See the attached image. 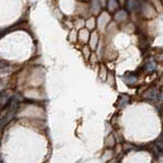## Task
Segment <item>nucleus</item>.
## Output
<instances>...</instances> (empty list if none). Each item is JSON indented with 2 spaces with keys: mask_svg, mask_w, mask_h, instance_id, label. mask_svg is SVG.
I'll return each instance as SVG.
<instances>
[{
  "mask_svg": "<svg viewBox=\"0 0 163 163\" xmlns=\"http://www.w3.org/2000/svg\"><path fill=\"white\" fill-rule=\"evenodd\" d=\"M90 38V34L88 32L87 29H81L80 33H79V39L82 42H87Z\"/></svg>",
  "mask_w": 163,
  "mask_h": 163,
  "instance_id": "20e7f679",
  "label": "nucleus"
},
{
  "mask_svg": "<svg viewBox=\"0 0 163 163\" xmlns=\"http://www.w3.org/2000/svg\"><path fill=\"white\" fill-rule=\"evenodd\" d=\"M99 76H100V77L102 80H106V77L108 76V73H107L106 69H105V66H103V65L101 66V70L99 73Z\"/></svg>",
  "mask_w": 163,
  "mask_h": 163,
  "instance_id": "9d476101",
  "label": "nucleus"
},
{
  "mask_svg": "<svg viewBox=\"0 0 163 163\" xmlns=\"http://www.w3.org/2000/svg\"><path fill=\"white\" fill-rule=\"evenodd\" d=\"M107 7L110 11H115L118 8L117 0H108L107 1Z\"/></svg>",
  "mask_w": 163,
  "mask_h": 163,
  "instance_id": "39448f33",
  "label": "nucleus"
},
{
  "mask_svg": "<svg viewBox=\"0 0 163 163\" xmlns=\"http://www.w3.org/2000/svg\"><path fill=\"white\" fill-rule=\"evenodd\" d=\"M77 39V31L76 30H71L70 31V33H69V40L70 41V42H76Z\"/></svg>",
  "mask_w": 163,
  "mask_h": 163,
  "instance_id": "1a4fd4ad",
  "label": "nucleus"
},
{
  "mask_svg": "<svg viewBox=\"0 0 163 163\" xmlns=\"http://www.w3.org/2000/svg\"><path fill=\"white\" fill-rule=\"evenodd\" d=\"M104 1H105V0H101V2L103 3V4H104Z\"/></svg>",
  "mask_w": 163,
  "mask_h": 163,
  "instance_id": "ddd939ff",
  "label": "nucleus"
},
{
  "mask_svg": "<svg viewBox=\"0 0 163 163\" xmlns=\"http://www.w3.org/2000/svg\"><path fill=\"white\" fill-rule=\"evenodd\" d=\"M139 7L137 0H128L127 1V8L130 10H136Z\"/></svg>",
  "mask_w": 163,
  "mask_h": 163,
  "instance_id": "0eeeda50",
  "label": "nucleus"
},
{
  "mask_svg": "<svg viewBox=\"0 0 163 163\" xmlns=\"http://www.w3.org/2000/svg\"><path fill=\"white\" fill-rule=\"evenodd\" d=\"M95 25H96V20H95L94 18H90L89 19L87 20V23H86L87 28L89 30H93L95 28Z\"/></svg>",
  "mask_w": 163,
  "mask_h": 163,
  "instance_id": "6e6552de",
  "label": "nucleus"
},
{
  "mask_svg": "<svg viewBox=\"0 0 163 163\" xmlns=\"http://www.w3.org/2000/svg\"><path fill=\"white\" fill-rule=\"evenodd\" d=\"M101 10V6H100V3L98 0H93L91 3V11L92 13L94 15H98Z\"/></svg>",
  "mask_w": 163,
  "mask_h": 163,
  "instance_id": "f03ea898",
  "label": "nucleus"
},
{
  "mask_svg": "<svg viewBox=\"0 0 163 163\" xmlns=\"http://www.w3.org/2000/svg\"><path fill=\"white\" fill-rule=\"evenodd\" d=\"M83 53L85 54V56H86V58H88V57L90 56V49L88 48L87 46H85V47H84V49H83Z\"/></svg>",
  "mask_w": 163,
  "mask_h": 163,
  "instance_id": "9b49d317",
  "label": "nucleus"
},
{
  "mask_svg": "<svg viewBox=\"0 0 163 163\" xmlns=\"http://www.w3.org/2000/svg\"><path fill=\"white\" fill-rule=\"evenodd\" d=\"M97 61V59H96V56H95V54L93 53L91 55V63H95Z\"/></svg>",
  "mask_w": 163,
  "mask_h": 163,
  "instance_id": "f8f14e48",
  "label": "nucleus"
},
{
  "mask_svg": "<svg viewBox=\"0 0 163 163\" xmlns=\"http://www.w3.org/2000/svg\"><path fill=\"white\" fill-rule=\"evenodd\" d=\"M110 19V15H108L106 11H103L99 15V18H98V23H99V28L101 29H104V27L106 26V23L109 22Z\"/></svg>",
  "mask_w": 163,
  "mask_h": 163,
  "instance_id": "f257e3e1",
  "label": "nucleus"
},
{
  "mask_svg": "<svg viewBox=\"0 0 163 163\" xmlns=\"http://www.w3.org/2000/svg\"><path fill=\"white\" fill-rule=\"evenodd\" d=\"M0 163H1V160H0Z\"/></svg>",
  "mask_w": 163,
  "mask_h": 163,
  "instance_id": "4468645a",
  "label": "nucleus"
},
{
  "mask_svg": "<svg viewBox=\"0 0 163 163\" xmlns=\"http://www.w3.org/2000/svg\"><path fill=\"white\" fill-rule=\"evenodd\" d=\"M97 43H98V35L96 32H93L92 33V35L90 36V47L92 50L96 49Z\"/></svg>",
  "mask_w": 163,
  "mask_h": 163,
  "instance_id": "7ed1b4c3",
  "label": "nucleus"
},
{
  "mask_svg": "<svg viewBox=\"0 0 163 163\" xmlns=\"http://www.w3.org/2000/svg\"><path fill=\"white\" fill-rule=\"evenodd\" d=\"M127 19V13L123 11V10H120V11H118L116 13V15H115V19L116 20H119V22H122V20Z\"/></svg>",
  "mask_w": 163,
  "mask_h": 163,
  "instance_id": "423d86ee",
  "label": "nucleus"
}]
</instances>
